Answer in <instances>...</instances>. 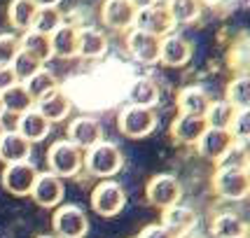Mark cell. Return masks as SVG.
Here are the masks:
<instances>
[{
  "label": "cell",
  "mask_w": 250,
  "mask_h": 238,
  "mask_svg": "<svg viewBox=\"0 0 250 238\" xmlns=\"http://www.w3.org/2000/svg\"><path fill=\"white\" fill-rule=\"evenodd\" d=\"M122 168H124V154H122L120 145L110 140H101L94 147L84 150V171L98 180L115 178Z\"/></svg>",
  "instance_id": "6da1fadb"
},
{
  "label": "cell",
  "mask_w": 250,
  "mask_h": 238,
  "mask_svg": "<svg viewBox=\"0 0 250 238\" xmlns=\"http://www.w3.org/2000/svg\"><path fill=\"white\" fill-rule=\"evenodd\" d=\"M210 187L218 198L222 201H246L250 198V182L243 166H229V163H218L215 173L210 178Z\"/></svg>",
  "instance_id": "7a4b0ae2"
},
{
  "label": "cell",
  "mask_w": 250,
  "mask_h": 238,
  "mask_svg": "<svg viewBox=\"0 0 250 238\" xmlns=\"http://www.w3.org/2000/svg\"><path fill=\"white\" fill-rule=\"evenodd\" d=\"M47 168L49 173L59 175V178H75L82 168H84V152L77 145L63 138L49 145L47 150Z\"/></svg>",
  "instance_id": "3957f363"
},
{
  "label": "cell",
  "mask_w": 250,
  "mask_h": 238,
  "mask_svg": "<svg viewBox=\"0 0 250 238\" xmlns=\"http://www.w3.org/2000/svg\"><path fill=\"white\" fill-rule=\"evenodd\" d=\"M157 112L154 108H143V105H131L126 103L117 115V129L122 136H126L131 140H141L147 138L157 129Z\"/></svg>",
  "instance_id": "277c9868"
},
{
  "label": "cell",
  "mask_w": 250,
  "mask_h": 238,
  "mask_svg": "<svg viewBox=\"0 0 250 238\" xmlns=\"http://www.w3.org/2000/svg\"><path fill=\"white\" fill-rule=\"evenodd\" d=\"M91 210L101 217L120 215L126 206V189L117 180H98V184L91 189Z\"/></svg>",
  "instance_id": "5b68a950"
},
{
  "label": "cell",
  "mask_w": 250,
  "mask_h": 238,
  "mask_svg": "<svg viewBox=\"0 0 250 238\" xmlns=\"http://www.w3.org/2000/svg\"><path fill=\"white\" fill-rule=\"evenodd\" d=\"M52 229L56 238H84L89 231V217L75 203H61L54 208Z\"/></svg>",
  "instance_id": "8992f818"
},
{
  "label": "cell",
  "mask_w": 250,
  "mask_h": 238,
  "mask_svg": "<svg viewBox=\"0 0 250 238\" xmlns=\"http://www.w3.org/2000/svg\"><path fill=\"white\" fill-rule=\"evenodd\" d=\"M145 198L152 208L164 210L183 201V182L173 173H157L145 184Z\"/></svg>",
  "instance_id": "52a82bcc"
},
{
  "label": "cell",
  "mask_w": 250,
  "mask_h": 238,
  "mask_svg": "<svg viewBox=\"0 0 250 238\" xmlns=\"http://www.w3.org/2000/svg\"><path fill=\"white\" fill-rule=\"evenodd\" d=\"M38 168L35 163L28 159V161H17V163H7L2 168V187L7 189V194L12 196H31V189L35 180H38Z\"/></svg>",
  "instance_id": "ba28073f"
},
{
  "label": "cell",
  "mask_w": 250,
  "mask_h": 238,
  "mask_svg": "<svg viewBox=\"0 0 250 238\" xmlns=\"http://www.w3.org/2000/svg\"><path fill=\"white\" fill-rule=\"evenodd\" d=\"M234 145H236V140L229 133V129H213V126H208L194 147L201 159L213 161V163H222Z\"/></svg>",
  "instance_id": "9c48e42d"
},
{
  "label": "cell",
  "mask_w": 250,
  "mask_h": 238,
  "mask_svg": "<svg viewBox=\"0 0 250 238\" xmlns=\"http://www.w3.org/2000/svg\"><path fill=\"white\" fill-rule=\"evenodd\" d=\"M124 44H126V52H129V56L136 63H143V65L159 63V44H162V38H157L152 33L138 31V28H131V31H126Z\"/></svg>",
  "instance_id": "30bf717a"
},
{
  "label": "cell",
  "mask_w": 250,
  "mask_h": 238,
  "mask_svg": "<svg viewBox=\"0 0 250 238\" xmlns=\"http://www.w3.org/2000/svg\"><path fill=\"white\" fill-rule=\"evenodd\" d=\"M63 194H65L63 178L49 173V171L38 173V180H35V184H33V189H31V198L35 201V206L54 210L56 206L63 203Z\"/></svg>",
  "instance_id": "8fae6325"
},
{
  "label": "cell",
  "mask_w": 250,
  "mask_h": 238,
  "mask_svg": "<svg viewBox=\"0 0 250 238\" xmlns=\"http://www.w3.org/2000/svg\"><path fill=\"white\" fill-rule=\"evenodd\" d=\"M133 28L145 33H152L157 38H164L168 33L175 31V23L171 19V14L166 10V5L157 2L152 7H143V10H136V19H133Z\"/></svg>",
  "instance_id": "7c38bea8"
},
{
  "label": "cell",
  "mask_w": 250,
  "mask_h": 238,
  "mask_svg": "<svg viewBox=\"0 0 250 238\" xmlns=\"http://www.w3.org/2000/svg\"><path fill=\"white\" fill-rule=\"evenodd\" d=\"M65 138L77 145L80 150L84 152L89 147H94L96 142L105 140L103 138V126L96 117H89V115H80V117L70 119L68 124V131H65Z\"/></svg>",
  "instance_id": "4fadbf2b"
},
{
  "label": "cell",
  "mask_w": 250,
  "mask_h": 238,
  "mask_svg": "<svg viewBox=\"0 0 250 238\" xmlns=\"http://www.w3.org/2000/svg\"><path fill=\"white\" fill-rule=\"evenodd\" d=\"M196 222H199L196 210L189 206V203H183V201H178V203H173V206H168L162 210V224L168 229L175 238L189 236L196 229Z\"/></svg>",
  "instance_id": "5bb4252c"
},
{
  "label": "cell",
  "mask_w": 250,
  "mask_h": 238,
  "mask_svg": "<svg viewBox=\"0 0 250 238\" xmlns=\"http://www.w3.org/2000/svg\"><path fill=\"white\" fill-rule=\"evenodd\" d=\"M192 61V42L180 33H168L159 44V63L166 68H183Z\"/></svg>",
  "instance_id": "9a60e30c"
},
{
  "label": "cell",
  "mask_w": 250,
  "mask_h": 238,
  "mask_svg": "<svg viewBox=\"0 0 250 238\" xmlns=\"http://www.w3.org/2000/svg\"><path fill=\"white\" fill-rule=\"evenodd\" d=\"M133 19H136V7L129 0H103L101 5V21L108 26L110 31L126 33L133 28Z\"/></svg>",
  "instance_id": "2e32d148"
},
{
  "label": "cell",
  "mask_w": 250,
  "mask_h": 238,
  "mask_svg": "<svg viewBox=\"0 0 250 238\" xmlns=\"http://www.w3.org/2000/svg\"><path fill=\"white\" fill-rule=\"evenodd\" d=\"M210 94L199 84H187L175 94V108L180 115H194V117H204L208 105H210Z\"/></svg>",
  "instance_id": "e0dca14e"
},
{
  "label": "cell",
  "mask_w": 250,
  "mask_h": 238,
  "mask_svg": "<svg viewBox=\"0 0 250 238\" xmlns=\"http://www.w3.org/2000/svg\"><path fill=\"white\" fill-rule=\"evenodd\" d=\"M206 129H208V124L204 117L180 115V112H178L175 119L171 121V138H173L178 145H192V147H194Z\"/></svg>",
  "instance_id": "ac0fdd59"
},
{
  "label": "cell",
  "mask_w": 250,
  "mask_h": 238,
  "mask_svg": "<svg viewBox=\"0 0 250 238\" xmlns=\"http://www.w3.org/2000/svg\"><path fill=\"white\" fill-rule=\"evenodd\" d=\"M17 131L28 142H42L52 133V121L44 117L38 108H31L17 117Z\"/></svg>",
  "instance_id": "d6986e66"
},
{
  "label": "cell",
  "mask_w": 250,
  "mask_h": 238,
  "mask_svg": "<svg viewBox=\"0 0 250 238\" xmlns=\"http://www.w3.org/2000/svg\"><path fill=\"white\" fill-rule=\"evenodd\" d=\"M108 35L98 28H80V35H77V56L80 59H89V61H96V59H103L108 54Z\"/></svg>",
  "instance_id": "ffe728a7"
},
{
  "label": "cell",
  "mask_w": 250,
  "mask_h": 238,
  "mask_svg": "<svg viewBox=\"0 0 250 238\" xmlns=\"http://www.w3.org/2000/svg\"><path fill=\"white\" fill-rule=\"evenodd\" d=\"M33 152V142H28L17 129L5 131V136L0 138V161L5 163H17V161H28Z\"/></svg>",
  "instance_id": "44dd1931"
},
{
  "label": "cell",
  "mask_w": 250,
  "mask_h": 238,
  "mask_svg": "<svg viewBox=\"0 0 250 238\" xmlns=\"http://www.w3.org/2000/svg\"><path fill=\"white\" fill-rule=\"evenodd\" d=\"M35 108L40 110L52 124H56V121H63V119L70 117L73 100H70V96L65 94L63 89H54L52 94H47L44 98L35 100Z\"/></svg>",
  "instance_id": "7402d4cb"
},
{
  "label": "cell",
  "mask_w": 250,
  "mask_h": 238,
  "mask_svg": "<svg viewBox=\"0 0 250 238\" xmlns=\"http://www.w3.org/2000/svg\"><path fill=\"white\" fill-rule=\"evenodd\" d=\"M210 234L213 238L248 236V222L231 210H222V213H215V217L210 219Z\"/></svg>",
  "instance_id": "603a6c76"
},
{
  "label": "cell",
  "mask_w": 250,
  "mask_h": 238,
  "mask_svg": "<svg viewBox=\"0 0 250 238\" xmlns=\"http://www.w3.org/2000/svg\"><path fill=\"white\" fill-rule=\"evenodd\" d=\"M0 108H2V112H7V115L19 117L26 110L35 108V100H33V96L28 94L26 84H23V82H17V84H12L10 89L0 91Z\"/></svg>",
  "instance_id": "cb8c5ba5"
},
{
  "label": "cell",
  "mask_w": 250,
  "mask_h": 238,
  "mask_svg": "<svg viewBox=\"0 0 250 238\" xmlns=\"http://www.w3.org/2000/svg\"><path fill=\"white\" fill-rule=\"evenodd\" d=\"M162 100V87L152 77H136L129 87V103L143 108H157Z\"/></svg>",
  "instance_id": "d4e9b609"
},
{
  "label": "cell",
  "mask_w": 250,
  "mask_h": 238,
  "mask_svg": "<svg viewBox=\"0 0 250 238\" xmlns=\"http://www.w3.org/2000/svg\"><path fill=\"white\" fill-rule=\"evenodd\" d=\"M77 35L80 28L73 23H61L52 35H49V42H52V54L56 59H75L77 56Z\"/></svg>",
  "instance_id": "484cf974"
},
{
  "label": "cell",
  "mask_w": 250,
  "mask_h": 238,
  "mask_svg": "<svg viewBox=\"0 0 250 238\" xmlns=\"http://www.w3.org/2000/svg\"><path fill=\"white\" fill-rule=\"evenodd\" d=\"M38 5L33 0H12L7 7V21L14 31L26 33L33 28V19H35Z\"/></svg>",
  "instance_id": "4316f807"
},
{
  "label": "cell",
  "mask_w": 250,
  "mask_h": 238,
  "mask_svg": "<svg viewBox=\"0 0 250 238\" xmlns=\"http://www.w3.org/2000/svg\"><path fill=\"white\" fill-rule=\"evenodd\" d=\"M166 10L175 26H187V23H194L201 19L204 5H201V0H168Z\"/></svg>",
  "instance_id": "83f0119b"
},
{
  "label": "cell",
  "mask_w": 250,
  "mask_h": 238,
  "mask_svg": "<svg viewBox=\"0 0 250 238\" xmlns=\"http://www.w3.org/2000/svg\"><path fill=\"white\" fill-rule=\"evenodd\" d=\"M19 40H21V49L23 52H28L33 54L38 61H42L47 63L49 59H54L52 54V42H49V35H44V33H38V31H26L19 35Z\"/></svg>",
  "instance_id": "f1b7e54d"
},
{
  "label": "cell",
  "mask_w": 250,
  "mask_h": 238,
  "mask_svg": "<svg viewBox=\"0 0 250 238\" xmlns=\"http://www.w3.org/2000/svg\"><path fill=\"white\" fill-rule=\"evenodd\" d=\"M225 100H229L234 110H250V75H236L227 82Z\"/></svg>",
  "instance_id": "f546056e"
},
{
  "label": "cell",
  "mask_w": 250,
  "mask_h": 238,
  "mask_svg": "<svg viewBox=\"0 0 250 238\" xmlns=\"http://www.w3.org/2000/svg\"><path fill=\"white\" fill-rule=\"evenodd\" d=\"M23 84H26V89H28V94L33 96V100H40V98H44L47 94H52L54 89H59V82H56L54 73L47 70L44 65L33 77H28Z\"/></svg>",
  "instance_id": "4dcf8cb0"
},
{
  "label": "cell",
  "mask_w": 250,
  "mask_h": 238,
  "mask_svg": "<svg viewBox=\"0 0 250 238\" xmlns=\"http://www.w3.org/2000/svg\"><path fill=\"white\" fill-rule=\"evenodd\" d=\"M234 115H236L234 105L222 98V100H210V105H208L204 119H206L208 126H213V129H229Z\"/></svg>",
  "instance_id": "1f68e13d"
},
{
  "label": "cell",
  "mask_w": 250,
  "mask_h": 238,
  "mask_svg": "<svg viewBox=\"0 0 250 238\" xmlns=\"http://www.w3.org/2000/svg\"><path fill=\"white\" fill-rule=\"evenodd\" d=\"M61 23H63V14L59 7H38L35 19H33V31L52 35Z\"/></svg>",
  "instance_id": "d6a6232c"
},
{
  "label": "cell",
  "mask_w": 250,
  "mask_h": 238,
  "mask_svg": "<svg viewBox=\"0 0 250 238\" xmlns=\"http://www.w3.org/2000/svg\"><path fill=\"white\" fill-rule=\"evenodd\" d=\"M12 70H14V75H17V79L19 82H26L28 77H33L40 68H42V61H38L33 54H28V52H19V54L14 56V61H12Z\"/></svg>",
  "instance_id": "836d02e7"
},
{
  "label": "cell",
  "mask_w": 250,
  "mask_h": 238,
  "mask_svg": "<svg viewBox=\"0 0 250 238\" xmlns=\"http://www.w3.org/2000/svg\"><path fill=\"white\" fill-rule=\"evenodd\" d=\"M21 52V40L17 33H0V65H10Z\"/></svg>",
  "instance_id": "e575fe53"
},
{
  "label": "cell",
  "mask_w": 250,
  "mask_h": 238,
  "mask_svg": "<svg viewBox=\"0 0 250 238\" xmlns=\"http://www.w3.org/2000/svg\"><path fill=\"white\" fill-rule=\"evenodd\" d=\"M229 133L236 142L250 140V110H236V115L229 124Z\"/></svg>",
  "instance_id": "d590c367"
},
{
  "label": "cell",
  "mask_w": 250,
  "mask_h": 238,
  "mask_svg": "<svg viewBox=\"0 0 250 238\" xmlns=\"http://www.w3.org/2000/svg\"><path fill=\"white\" fill-rule=\"evenodd\" d=\"M138 238H175V236L164 227L162 222H157V224H147V227L138 234Z\"/></svg>",
  "instance_id": "8d00e7d4"
},
{
  "label": "cell",
  "mask_w": 250,
  "mask_h": 238,
  "mask_svg": "<svg viewBox=\"0 0 250 238\" xmlns=\"http://www.w3.org/2000/svg\"><path fill=\"white\" fill-rule=\"evenodd\" d=\"M19 79L14 75V70H12V65H0V91H5V89H10L12 84H17Z\"/></svg>",
  "instance_id": "74e56055"
},
{
  "label": "cell",
  "mask_w": 250,
  "mask_h": 238,
  "mask_svg": "<svg viewBox=\"0 0 250 238\" xmlns=\"http://www.w3.org/2000/svg\"><path fill=\"white\" fill-rule=\"evenodd\" d=\"M129 2L136 7V10H143V7H152V5H157V0H129Z\"/></svg>",
  "instance_id": "f35d334b"
},
{
  "label": "cell",
  "mask_w": 250,
  "mask_h": 238,
  "mask_svg": "<svg viewBox=\"0 0 250 238\" xmlns=\"http://www.w3.org/2000/svg\"><path fill=\"white\" fill-rule=\"evenodd\" d=\"M38 7H59L61 5V0H33Z\"/></svg>",
  "instance_id": "ab89813d"
},
{
  "label": "cell",
  "mask_w": 250,
  "mask_h": 238,
  "mask_svg": "<svg viewBox=\"0 0 250 238\" xmlns=\"http://www.w3.org/2000/svg\"><path fill=\"white\" fill-rule=\"evenodd\" d=\"M5 131H7V126H5V121H2V117H0V138L5 136Z\"/></svg>",
  "instance_id": "60d3db41"
},
{
  "label": "cell",
  "mask_w": 250,
  "mask_h": 238,
  "mask_svg": "<svg viewBox=\"0 0 250 238\" xmlns=\"http://www.w3.org/2000/svg\"><path fill=\"white\" fill-rule=\"evenodd\" d=\"M243 171H246V175H248V182H250V161L243 166Z\"/></svg>",
  "instance_id": "b9f144b4"
},
{
  "label": "cell",
  "mask_w": 250,
  "mask_h": 238,
  "mask_svg": "<svg viewBox=\"0 0 250 238\" xmlns=\"http://www.w3.org/2000/svg\"><path fill=\"white\" fill-rule=\"evenodd\" d=\"M157 2H162V5H166V2H168V0H157Z\"/></svg>",
  "instance_id": "7bdbcfd3"
},
{
  "label": "cell",
  "mask_w": 250,
  "mask_h": 238,
  "mask_svg": "<svg viewBox=\"0 0 250 238\" xmlns=\"http://www.w3.org/2000/svg\"><path fill=\"white\" fill-rule=\"evenodd\" d=\"M38 238H56V236H38Z\"/></svg>",
  "instance_id": "ee69618b"
},
{
  "label": "cell",
  "mask_w": 250,
  "mask_h": 238,
  "mask_svg": "<svg viewBox=\"0 0 250 238\" xmlns=\"http://www.w3.org/2000/svg\"><path fill=\"white\" fill-rule=\"evenodd\" d=\"M236 238H248V236H236Z\"/></svg>",
  "instance_id": "f6af8a7d"
},
{
  "label": "cell",
  "mask_w": 250,
  "mask_h": 238,
  "mask_svg": "<svg viewBox=\"0 0 250 238\" xmlns=\"http://www.w3.org/2000/svg\"><path fill=\"white\" fill-rule=\"evenodd\" d=\"M0 112H2V108H0Z\"/></svg>",
  "instance_id": "bcb514c9"
}]
</instances>
